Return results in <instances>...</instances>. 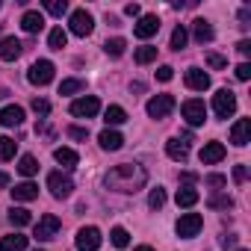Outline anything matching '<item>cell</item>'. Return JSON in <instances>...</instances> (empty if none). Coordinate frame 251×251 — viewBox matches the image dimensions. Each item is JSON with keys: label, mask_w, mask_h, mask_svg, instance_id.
Listing matches in <instances>:
<instances>
[{"label": "cell", "mask_w": 251, "mask_h": 251, "mask_svg": "<svg viewBox=\"0 0 251 251\" xmlns=\"http://www.w3.org/2000/svg\"><path fill=\"white\" fill-rule=\"evenodd\" d=\"M103 183H106V189H115V192H139L148 183V172L139 163H121L106 172Z\"/></svg>", "instance_id": "cell-1"}, {"label": "cell", "mask_w": 251, "mask_h": 251, "mask_svg": "<svg viewBox=\"0 0 251 251\" xmlns=\"http://www.w3.org/2000/svg\"><path fill=\"white\" fill-rule=\"evenodd\" d=\"M213 112H216L219 118H230V115L236 112V95H233L230 89H219V92L213 95Z\"/></svg>", "instance_id": "cell-2"}, {"label": "cell", "mask_w": 251, "mask_h": 251, "mask_svg": "<svg viewBox=\"0 0 251 251\" xmlns=\"http://www.w3.org/2000/svg\"><path fill=\"white\" fill-rule=\"evenodd\" d=\"M53 62L50 59H39V62H33L30 65V71H27V80L33 83V86H48L50 80H53Z\"/></svg>", "instance_id": "cell-3"}, {"label": "cell", "mask_w": 251, "mask_h": 251, "mask_svg": "<svg viewBox=\"0 0 251 251\" xmlns=\"http://www.w3.org/2000/svg\"><path fill=\"white\" fill-rule=\"evenodd\" d=\"M201 227H204V219H201L198 213H183V216L177 219V225H175V230H177L180 239H192V236H198Z\"/></svg>", "instance_id": "cell-4"}, {"label": "cell", "mask_w": 251, "mask_h": 251, "mask_svg": "<svg viewBox=\"0 0 251 251\" xmlns=\"http://www.w3.org/2000/svg\"><path fill=\"white\" fill-rule=\"evenodd\" d=\"M180 112H183V118H186L189 127H198V124L207 121V106H204V100H198V98H189V100L180 106Z\"/></svg>", "instance_id": "cell-5"}, {"label": "cell", "mask_w": 251, "mask_h": 251, "mask_svg": "<svg viewBox=\"0 0 251 251\" xmlns=\"http://www.w3.org/2000/svg\"><path fill=\"white\" fill-rule=\"evenodd\" d=\"M48 189H50V195L53 198H68L71 195V189H74V180L68 177V175H62V172H50L48 175Z\"/></svg>", "instance_id": "cell-6"}, {"label": "cell", "mask_w": 251, "mask_h": 251, "mask_svg": "<svg viewBox=\"0 0 251 251\" xmlns=\"http://www.w3.org/2000/svg\"><path fill=\"white\" fill-rule=\"evenodd\" d=\"M68 27H71V33H74V36L86 39V36L95 30V21H92V15H89L86 9H74V12H71V18H68Z\"/></svg>", "instance_id": "cell-7"}, {"label": "cell", "mask_w": 251, "mask_h": 251, "mask_svg": "<svg viewBox=\"0 0 251 251\" xmlns=\"http://www.w3.org/2000/svg\"><path fill=\"white\" fill-rule=\"evenodd\" d=\"M98 109H100V100H98L95 95L77 98V100L71 103V115H74V118H95V115H98Z\"/></svg>", "instance_id": "cell-8"}, {"label": "cell", "mask_w": 251, "mask_h": 251, "mask_svg": "<svg viewBox=\"0 0 251 251\" xmlns=\"http://www.w3.org/2000/svg\"><path fill=\"white\" fill-rule=\"evenodd\" d=\"M59 227H62V222H59L56 216L48 213V216H42V219L36 222V233H33V236L42 239V242H48V239H53V236L59 233Z\"/></svg>", "instance_id": "cell-9"}, {"label": "cell", "mask_w": 251, "mask_h": 251, "mask_svg": "<svg viewBox=\"0 0 251 251\" xmlns=\"http://www.w3.org/2000/svg\"><path fill=\"white\" fill-rule=\"evenodd\" d=\"M172 109H175V98L172 95H154L148 100V115L151 118H166Z\"/></svg>", "instance_id": "cell-10"}, {"label": "cell", "mask_w": 251, "mask_h": 251, "mask_svg": "<svg viewBox=\"0 0 251 251\" xmlns=\"http://www.w3.org/2000/svg\"><path fill=\"white\" fill-rule=\"evenodd\" d=\"M77 248L80 251H98L100 248V230L98 227H80L77 230Z\"/></svg>", "instance_id": "cell-11"}, {"label": "cell", "mask_w": 251, "mask_h": 251, "mask_svg": "<svg viewBox=\"0 0 251 251\" xmlns=\"http://www.w3.org/2000/svg\"><path fill=\"white\" fill-rule=\"evenodd\" d=\"M230 142L236 148H245L251 142V118H239L233 127H230Z\"/></svg>", "instance_id": "cell-12"}, {"label": "cell", "mask_w": 251, "mask_h": 251, "mask_svg": "<svg viewBox=\"0 0 251 251\" xmlns=\"http://www.w3.org/2000/svg\"><path fill=\"white\" fill-rule=\"evenodd\" d=\"M157 30H160V18L157 15H142L139 24L133 27V36L136 39H151V36H157Z\"/></svg>", "instance_id": "cell-13"}, {"label": "cell", "mask_w": 251, "mask_h": 251, "mask_svg": "<svg viewBox=\"0 0 251 251\" xmlns=\"http://www.w3.org/2000/svg\"><path fill=\"white\" fill-rule=\"evenodd\" d=\"M186 86L192 92H204V89H210V74L204 68H189L186 71Z\"/></svg>", "instance_id": "cell-14"}, {"label": "cell", "mask_w": 251, "mask_h": 251, "mask_svg": "<svg viewBox=\"0 0 251 251\" xmlns=\"http://www.w3.org/2000/svg\"><path fill=\"white\" fill-rule=\"evenodd\" d=\"M21 42L15 39V36H9V39H0V59H6V62H15L18 56H21Z\"/></svg>", "instance_id": "cell-15"}, {"label": "cell", "mask_w": 251, "mask_h": 251, "mask_svg": "<svg viewBox=\"0 0 251 251\" xmlns=\"http://www.w3.org/2000/svg\"><path fill=\"white\" fill-rule=\"evenodd\" d=\"M21 27H24V33L36 36V33H42V30H45V15H42V12H36V9H30V12H24Z\"/></svg>", "instance_id": "cell-16"}, {"label": "cell", "mask_w": 251, "mask_h": 251, "mask_svg": "<svg viewBox=\"0 0 251 251\" xmlns=\"http://www.w3.org/2000/svg\"><path fill=\"white\" fill-rule=\"evenodd\" d=\"M225 160V145L222 142H207L201 148V163L204 166H213V163H222Z\"/></svg>", "instance_id": "cell-17"}, {"label": "cell", "mask_w": 251, "mask_h": 251, "mask_svg": "<svg viewBox=\"0 0 251 251\" xmlns=\"http://www.w3.org/2000/svg\"><path fill=\"white\" fill-rule=\"evenodd\" d=\"M166 154H169L172 160H177V163H186V157H189V142H186V139H169V142H166Z\"/></svg>", "instance_id": "cell-18"}, {"label": "cell", "mask_w": 251, "mask_h": 251, "mask_svg": "<svg viewBox=\"0 0 251 251\" xmlns=\"http://www.w3.org/2000/svg\"><path fill=\"white\" fill-rule=\"evenodd\" d=\"M192 33H195V42L198 45H207V42H213V24L210 21H204V18H195L192 21Z\"/></svg>", "instance_id": "cell-19"}, {"label": "cell", "mask_w": 251, "mask_h": 251, "mask_svg": "<svg viewBox=\"0 0 251 251\" xmlns=\"http://www.w3.org/2000/svg\"><path fill=\"white\" fill-rule=\"evenodd\" d=\"M98 142H100V148L103 151H118L121 145H124V136L118 133V130H100V136H98Z\"/></svg>", "instance_id": "cell-20"}, {"label": "cell", "mask_w": 251, "mask_h": 251, "mask_svg": "<svg viewBox=\"0 0 251 251\" xmlns=\"http://www.w3.org/2000/svg\"><path fill=\"white\" fill-rule=\"evenodd\" d=\"M21 121H24V109L21 106H3L0 109V124H3V127H18Z\"/></svg>", "instance_id": "cell-21"}, {"label": "cell", "mask_w": 251, "mask_h": 251, "mask_svg": "<svg viewBox=\"0 0 251 251\" xmlns=\"http://www.w3.org/2000/svg\"><path fill=\"white\" fill-rule=\"evenodd\" d=\"M12 198H15V201H36V198H39V186L30 183V180H24V183H18V186L12 189Z\"/></svg>", "instance_id": "cell-22"}, {"label": "cell", "mask_w": 251, "mask_h": 251, "mask_svg": "<svg viewBox=\"0 0 251 251\" xmlns=\"http://www.w3.org/2000/svg\"><path fill=\"white\" fill-rule=\"evenodd\" d=\"M0 251H27V236L24 233H9L0 239Z\"/></svg>", "instance_id": "cell-23"}, {"label": "cell", "mask_w": 251, "mask_h": 251, "mask_svg": "<svg viewBox=\"0 0 251 251\" xmlns=\"http://www.w3.org/2000/svg\"><path fill=\"white\" fill-rule=\"evenodd\" d=\"M53 160H56L62 169H74L80 157H77V151H74V148H56V151H53Z\"/></svg>", "instance_id": "cell-24"}, {"label": "cell", "mask_w": 251, "mask_h": 251, "mask_svg": "<svg viewBox=\"0 0 251 251\" xmlns=\"http://www.w3.org/2000/svg\"><path fill=\"white\" fill-rule=\"evenodd\" d=\"M175 201H177V207H192V204H198V189L195 186H180Z\"/></svg>", "instance_id": "cell-25"}, {"label": "cell", "mask_w": 251, "mask_h": 251, "mask_svg": "<svg viewBox=\"0 0 251 251\" xmlns=\"http://www.w3.org/2000/svg\"><path fill=\"white\" fill-rule=\"evenodd\" d=\"M65 42H68V33H65L62 27H53L50 36H48V48H50V50H62Z\"/></svg>", "instance_id": "cell-26"}, {"label": "cell", "mask_w": 251, "mask_h": 251, "mask_svg": "<svg viewBox=\"0 0 251 251\" xmlns=\"http://www.w3.org/2000/svg\"><path fill=\"white\" fill-rule=\"evenodd\" d=\"M103 50H106V56H112V59H118L124 50H127V42H124V39H106V45H103Z\"/></svg>", "instance_id": "cell-27"}, {"label": "cell", "mask_w": 251, "mask_h": 251, "mask_svg": "<svg viewBox=\"0 0 251 251\" xmlns=\"http://www.w3.org/2000/svg\"><path fill=\"white\" fill-rule=\"evenodd\" d=\"M18 172H21L24 177H33V175L39 172V163H36V157H33V154H24V157L18 160Z\"/></svg>", "instance_id": "cell-28"}, {"label": "cell", "mask_w": 251, "mask_h": 251, "mask_svg": "<svg viewBox=\"0 0 251 251\" xmlns=\"http://www.w3.org/2000/svg\"><path fill=\"white\" fill-rule=\"evenodd\" d=\"M9 222H12L15 227H27V225L33 222V216H30V210H24V207H12V213H9Z\"/></svg>", "instance_id": "cell-29"}, {"label": "cell", "mask_w": 251, "mask_h": 251, "mask_svg": "<svg viewBox=\"0 0 251 251\" xmlns=\"http://www.w3.org/2000/svg\"><path fill=\"white\" fill-rule=\"evenodd\" d=\"M103 121L106 124H124V121H127V112H124L121 106H106V112H103Z\"/></svg>", "instance_id": "cell-30"}, {"label": "cell", "mask_w": 251, "mask_h": 251, "mask_svg": "<svg viewBox=\"0 0 251 251\" xmlns=\"http://www.w3.org/2000/svg\"><path fill=\"white\" fill-rule=\"evenodd\" d=\"M15 148H18V142H15V139H9V136H0V163L12 160V157H15Z\"/></svg>", "instance_id": "cell-31"}, {"label": "cell", "mask_w": 251, "mask_h": 251, "mask_svg": "<svg viewBox=\"0 0 251 251\" xmlns=\"http://www.w3.org/2000/svg\"><path fill=\"white\" fill-rule=\"evenodd\" d=\"M186 42H189V33H186V27H183V24H177V27H175V33H172V50H183V48H186Z\"/></svg>", "instance_id": "cell-32"}, {"label": "cell", "mask_w": 251, "mask_h": 251, "mask_svg": "<svg viewBox=\"0 0 251 251\" xmlns=\"http://www.w3.org/2000/svg\"><path fill=\"white\" fill-rule=\"evenodd\" d=\"M86 89V80H77V77H71V80H62V86H59V95H77V92H83Z\"/></svg>", "instance_id": "cell-33"}, {"label": "cell", "mask_w": 251, "mask_h": 251, "mask_svg": "<svg viewBox=\"0 0 251 251\" xmlns=\"http://www.w3.org/2000/svg\"><path fill=\"white\" fill-rule=\"evenodd\" d=\"M207 207L210 210H230L233 207V198L230 195H210L207 198Z\"/></svg>", "instance_id": "cell-34"}, {"label": "cell", "mask_w": 251, "mask_h": 251, "mask_svg": "<svg viewBox=\"0 0 251 251\" xmlns=\"http://www.w3.org/2000/svg\"><path fill=\"white\" fill-rule=\"evenodd\" d=\"M109 239H112V245H115V248H127V245H130V233L124 230V227H112Z\"/></svg>", "instance_id": "cell-35"}, {"label": "cell", "mask_w": 251, "mask_h": 251, "mask_svg": "<svg viewBox=\"0 0 251 251\" xmlns=\"http://www.w3.org/2000/svg\"><path fill=\"white\" fill-rule=\"evenodd\" d=\"M133 59H136L139 65H148V62H154V59H157V48L145 45V48H139V50L133 53Z\"/></svg>", "instance_id": "cell-36"}, {"label": "cell", "mask_w": 251, "mask_h": 251, "mask_svg": "<svg viewBox=\"0 0 251 251\" xmlns=\"http://www.w3.org/2000/svg\"><path fill=\"white\" fill-rule=\"evenodd\" d=\"M45 9H48L50 15L62 18V15L68 12V0H45Z\"/></svg>", "instance_id": "cell-37"}, {"label": "cell", "mask_w": 251, "mask_h": 251, "mask_svg": "<svg viewBox=\"0 0 251 251\" xmlns=\"http://www.w3.org/2000/svg\"><path fill=\"white\" fill-rule=\"evenodd\" d=\"M163 204H166V189H151V195H148V207L151 210H163Z\"/></svg>", "instance_id": "cell-38"}, {"label": "cell", "mask_w": 251, "mask_h": 251, "mask_svg": "<svg viewBox=\"0 0 251 251\" xmlns=\"http://www.w3.org/2000/svg\"><path fill=\"white\" fill-rule=\"evenodd\" d=\"M207 65H210L213 71H222V68L227 65V59H225L222 53H207Z\"/></svg>", "instance_id": "cell-39"}, {"label": "cell", "mask_w": 251, "mask_h": 251, "mask_svg": "<svg viewBox=\"0 0 251 251\" xmlns=\"http://www.w3.org/2000/svg\"><path fill=\"white\" fill-rule=\"evenodd\" d=\"M30 106H33V112H36V115H42V118L50 112V103H48L45 98H33V103H30Z\"/></svg>", "instance_id": "cell-40"}, {"label": "cell", "mask_w": 251, "mask_h": 251, "mask_svg": "<svg viewBox=\"0 0 251 251\" xmlns=\"http://www.w3.org/2000/svg\"><path fill=\"white\" fill-rule=\"evenodd\" d=\"M172 77H175V68H172V65H160V68H157V80H160V83H169Z\"/></svg>", "instance_id": "cell-41"}, {"label": "cell", "mask_w": 251, "mask_h": 251, "mask_svg": "<svg viewBox=\"0 0 251 251\" xmlns=\"http://www.w3.org/2000/svg\"><path fill=\"white\" fill-rule=\"evenodd\" d=\"M204 183H207V186H213V189H219V186H225V183H227V177H225V175H207V177H204Z\"/></svg>", "instance_id": "cell-42"}, {"label": "cell", "mask_w": 251, "mask_h": 251, "mask_svg": "<svg viewBox=\"0 0 251 251\" xmlns=\"http://www.w3.org/2000/svg\"><path fill=\"white\" fill-rule=\"evenodd\" d=\"M68 136L77 139V142H83V139H89V127H68Z\"/></svg>", "instance_id": "cell-43"}, {"label": "cell", "mask_w": 251, "mask_h": 251, "mask_svg": "<svg viewBox=\"0 0 251 251\" xmlns=\"http://www.w3.org/2000/svg\"><path fill=\"white\" fill-rule=\"evenodd\" d=\"M233 180L236 183H245L248 180V169L245 166H233Z\"/></svg>", "instance_id": "cell-44"}, {"label": "cell", "mask_w": 251, "mask_h": 251, "mask_svg": "<svg viewBox=\"0 0 251 251\" xmlns=\"http://www.w3.org/2000/svg\"><path fill=\"white\" fill-rule=\"evenodd\" d=\"M248 77H251V65H248V62L236 65V80H248Z\"/></svg>", "instance_id": "cell-45"}, {"label": "cell", "mask_w": 251, "mask_h": 251, "mask_svg": "<svg viewBox=\"0 0 251 251\" xmlns=\"http://www.w3.org/2000/svg\"><path fill=\"white\" fill-rule=\"evenodd\" d=\"M219 242H222V248H233L236 245V233H222Z\"/></svg>", "instance_id": "cell-46"}, {"label": "cell", "mask_w": 251, "mask_h": 251, "mask_svg": "<svg viewBox=\"0 0 251 251\" xmlns=\"http://www.w3.org/2000/svg\"><path fill=\"white\" fill-rule=\"evenodd\" d=\"M236 50H239L242 56H251V42H248V39H242V42L236 45Z\"/></svg>", "instance_id": "cell-47"}, {"label": "cell", "mask_w": 251, "mask_h": 251, "mask_svg": "<svg viewBox=\"0 0 251 251\" xmlns=\"http://www.w3.org/2000/svg\"><path fill=\"white\" fill-rule=\"evenodd\" d=\"M142 9H139V3H127V6H124V15H130V18H136Z\"/></svg>", "instance_id": "cell-48"}, {"label": "cell", "mask_w": 251, "mask_h": 251, "mask_svg": "<svg viewBox=\"0 0 251 251\" xmlns=\"http://www.w3.org/2000/svg\"><path fill=\"white\" fill-rule=\"evenodd\" d=\"M239 21H242V27H248V21H251V12H248V9H242V12H239Z\"/></svg>", "instance_id": "cell-49"}, {"label": "cell", "mask_w": 251, "mask_h": 251, "mask_svg": "<svg viewBox=\"0 0 251 251\" xmlns=\"http://www.w3.org/2000/svg\"><path fill=\"white\" fill-rule=\"evenodd\" d=\"M180 177H183V180H186V186H189V183H195V180H198V177H195V175H192V172H183V175H180Z\"/></svg>", "instance_id": "cell-50"}, {"label": "cell", "mask_w": 251, "mask_h": 251, "mask_svg": "<svg viewBox=\"0 0 251 251\" xmlns=\"http://www.w3.org/2000/svg\"><path fill=\"white\" fill-rule=\"evenodd\" d=\"M3 186H9V175H6V172H0V189H3Z\"/></svg>", "instance_id": "cell-51"}, {"label": "cell", "mask_w": 251, "mask_h": 251, "mask_svg": "<svg viewBox=\"0 0 251 251\" xmlns=\"http://www.w3.org/2000/svg\"><path fill=\"white\" fill-rule=\"evenodd\" d=\"M133 251H154L151 245H139V248H133Z\"/></svg>", "instance_id": "cell-52"}, {"label": "cell", "mask_w": 251, "mask_h": 251, "mask_svg": "<svg viewBox=\"0 0 251 251\" xmlns=\"http://www.w3.org/2000/svg\"><path fill=\"white\" fill-rule=\"evenodd\" d=\"M239 251H248V248H239Z\"/></svg>", "instance_id": "cell-53"}, {"label": "cell", "mask_w": 251, "mask_h": 251, "mask_svg": "<svg viewBox=\"0 0 251 251\" xmlns=\"http://www.w3.org/2000/svg\"><path fill=\"white\" fill-rule=\"evenodd\" d=\"M36 251H42V248H36Z\"/></svg>", "instance_id": "cell-54"}]
</instances>
